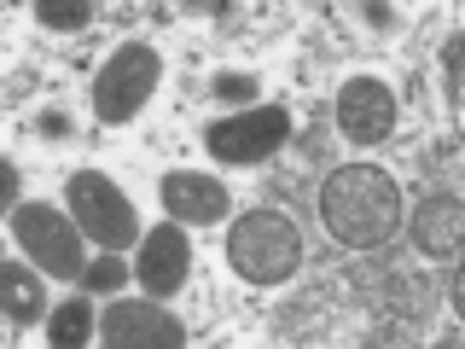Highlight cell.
<instances>
[{"mask_svg": "<svg viewBox=\"0 0 465 349\" xmlns=\"http://www.w3.org/2000/svg\"><path fill=\"white\" fill-rule=\"evenodd\" d=\"M314 215H320V233L343 251H384L401 233L407 198L390 169L343 164V169H326V181L314 193Z\"/></svg>", "mask_w": 465, "mask_h": 349, "instance_id": "obj_1", "label": "cell"}, {"mask_svg": "<svg viewBox=\"0 0 465 349\" xmlns=\"http://www.w3.org/2000/svg\"><path fill=\"white\" fill-rule=\"evenodd\" d=\"M227 268L244 285H262V291L297 280L302 274V233L291 222V210H273V204L244 210L227 233Z\"/></svg>", "mask_w": 465, "mask_h": 349, "instance_id": "obj_2", "label": "cell"}, {"mask_svg": "<svg viewBox=\"0 0 465 349\" xmlns=\"http://www.w3.org/2000/svg\"><path fill=\"white\" fill-rule=\"evenodd\" d=\"M157 82H163V53L152 41H123L105 65L87 82V99H94L99 123H134V116L152 105Z\"/></svg>", "mask_w": 465, "mask_h": 349, "instance_id": "obj_3", "label": "cell"}, {"mask_svg": "<svg viewBox=\"0 0 465 349\" xmlns=\"http://www.w3.org/2000/svg\"><path fill=\"white\" fill-rule=\"evenodd\" d=\"M12 239H18V251L35 268H47V280H82V268H87L82 239L87 233L76 227L70 210H53L41 198H18L12 204Z\"/></svg>", "mask_w": 465, "mask_h": 349, "instance_id": "obj_4", "label": "cell"}, {"mask_svg": "<svg viewBox=\"0 0 465 349\" xmlns=\"http://www.w3.org/2000/svg\"><path fill=\"white\" fill-rule=\"evenodd\" d=\"M291 140V105H244L232 116H215L203 128V152L215 157L222 169H251L280 157Z\"/></svg>", "mask_w": 465, "mask_h": 349, "instance_id": "obj_5", "label": "cell"}, {"mask_svg": "<svg viewBox=\"0 0 465 349\" xmlns=\"http://www.w3.org/2000/svg\"><path fill=\"white\" fill-rule=\"evenodd\" d=\"M64 210L76 215V227L99 251H123V244L140 239V215H134V204H128V193L99 169H76L64 181Z\"/></svg>", "mask_w": 465, "mask_h": 349, "instance_id": "obj_6", "label": "cell"}, {"mask_svg": "<svg viewBox=\"0 0 465 349\" xmlns=\"http://www.w3.org/2000/svg\"><path fill=\"white\" fill-rule=\"evenodd\" d=\"M396 94H390V82L378 76H343L338 87V105H331V123H338V135L349 145H361V152H372V145H384L396 135Z\"/></svg>", "mask_w": 465, "mask_h": 349, "instance_id": "obj_7", "label": "cell"}, {"mask_svg": "<svg viewBox=\"0 0 465 349\" xmlns=\"http://www.w3.org/2000/svg\"><path fill=\"white\" fill-rule=\"evenodd\" d=\"M99 344L105 349H181L186 326L157 297H116L99 314Z\"/></svg>", "mask_w": 465, "mask_h": 349, "instance_id": "obj_8", "label": "cell"}, {"mask_svg": "<svg viewBox=\"0 0 465 349\" xmlns=\"http://www.w3.org/2000/svg\"><path fill=\"white\" fill-rule=\"evenodd\" d=\"M134 274H140V291L157 303H169L174 291H186L193 280V239H186L181 222H163L140 239V256H134Z\"/></svg>", "mask_w": 465, "mask_h": 349, "instance_id": "obj_9", "label": "cell"}, {"mask_svg": "<svg viewBox=\"0 0 465 349\" xmlns=\"http://www.w3.org/2000/svg\"><path fill=\"white\" fill-rule=\"evenodd\" d=\"M157 198H163V215L181 227H215L232 215V193L222 174H198V169H169L157 181Z\"/></svg>", "mask_w": 465, "mask_h": 349, "instance_id": "obj_10", "label": "cell"}, {"mask_svg": "<svg viewBox=\"0 0 465 349\" xmlns=\"http://www.w3.org/2000/svg\"><path fill=\"white\" fill-rule=\"evenodd\" d=\"M407 239H413L419 256L430 262H454L460 256V233H465V204L448 193V186H436V193H425L413 204V215H401Z\"/></svg>", "mask_w": 465, "mask_h": 349, "instance_id": "obj_11", "label": "cell"}, {"mask_svg": "<svg viewBox=\"0 0 465 349\" xmlns=\"http://www.w3.org/2000/svg\"><path fill=\"white\" fill-rule=\"evenodd\" d=\"M0 291H6V320L12 326H35L47 320V280L35 274V262H0Z\"/></svg>", "mask_w": 465, "mask_h": 349, "instance_id": "obj_12", "label": "cell"}, {"mask_svg": "<svg viewBox=\"0 0 465 349\" xmlns=\"http://www.w3.org/2000/svg\"><path fill=\"white\" fill-rule=\"evenodd\" d=\"M94 303L87 297H64L58 309L47 314V344H58V349H82V344H94Z\"/></svg>", "mask_w": 465, "mask_h": 349, "instance_id": "obj_13", "label": "cell"}, {"mask_svg": "<svg viewBox=\"0 0 465 349\" xmlns=\"http://www.w3.org/2000/svg\"><path fill=\"white\" fill-rule=\"evenodd\" d=\"M460 53H465V35L454 29V35L442 41V58H436V76H442V105H448V116L460 111Z\"/></svg>", "mask_w": 465, "mask_h": 349, "instance_id": "obj_14", "label": "cell"}, {"mask_svg": "<svg viewBox=\"0 0 465 349\" xmlns=\"http://www.w3.org/2000/svg\"><path fill=\"white\" fill-rule=\"evenodd\" d=\"M256 87H262V76H251V70H222V76L210 82V94L222 99V105H232V111H244L256 99Z\"/></svg>", "mask_w": 465, "mask_h": 349, "instance_id": "obj_15", "label": "cell"}, {"mask_svg": "<svg viewBox=\"0 0 465 349\" xmlns=\"http://www.w3.org/2000/svg\"><path fill=\"white\" fill-rule=\"evenodd\" d=\"M35 24L53 35H82V29H94V6H35Z\"/></svg>", "mask_w": 465, "mask_h": 349, "instance_id": "obj_16", "label": "cell"}, {"mask_svg": "<svg viewBox=\"0 0 465 349\" xmlns=\"http://www.w3.org/2000/svg\"><path fill=\"white\" fill-rule=\"evenodd\" d=\"M128 274H134V268H128V262L116 256V251H99V256L82 268V285H87V291H116V285L128 280Z\"/></svg>", "mask_w": 465, "mask_h": 349, "instance_id": "obj_17", "label": "cell"}, {"mask_svg": "<svg viewBox=\"0 0 465 349\" xmlns=\"http://www.w3.org/2000/svg\"><path fill=\"white\" fill-rule=\"evenodd\" d=\"M35 135H41V140H70V135H76V123H70V111L53 105V111L35 116Z\"/></svg>", "mask_w": 465, "mask_h": 349, "instance_id": "obj_18", "label": "cell"}, {"mask_svg": "<svg viewBox=\"0 0 465 349\" xmlns=\"http://www.w3.org/2000/svg\"><path fill=\"white\" fill-rule=\"evenodd\" d=\"M361 18H367V29H401L396 6H361Z\"/></svg>", "mask_w": 465, "mask_h": 349, "instance_id": "obj_19", "label": "cell"}]
</instances>
